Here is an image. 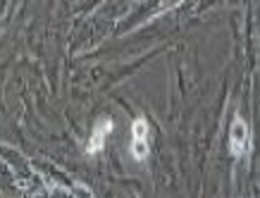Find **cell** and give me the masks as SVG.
I'll return each mask as SVG.
<instances>
[{"instance_id": "cell-2", "label": "cell", "mask_w": 260, "mask_h": 198, "mask_svg": "<svg viewBox=\"0 0 260 198\" xmlns=\"http://www.w3.org/2000/svg\"><path fill=\"white\" fill-rule=\"evenodd\" d=\"M251 151V131L241 117H234L232 129H229V153L234 158H244Z\"/></svg>"}, {"instance_id": "cell-1", "label": "cell", "mask_w": 260, "mask_h": 198, "mask_svg": "<svg viewBox=\"0 0 260 198\" xmlns=\"http://www.w3.org/2000/svg\"><path fill=\"white\" fill-rule=\"evenodd\" d=\"M129 153L136 162H143L150 153V127L146 117H136L132 122V141H129Z\"/></svg>"}, {"instance_id": "cell-3", "label": "cell", "mask_w": 260, "mask_h": 198, "mask_svg": "<svg viewBox=\"0 0 260 198\" xmlns=\"http://www.w3.org/2000/svg\"><path fill=\"white\" fill-rule=\"evenodd\" d=\"M112 129H115V122H112L110 117L95 119L93 131H91V139H88V143H86V153H88V155H98V153L105 148V141L110 139Z\"/></svg>"}]
</instances>
